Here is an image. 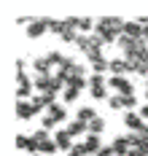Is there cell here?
I'll return each instance as SVG.
<instances>
[{
    "label": "cell",
    "instance_id": "cell-23",
    "mask_svg": "<svg viewBox=\"0 0 148 156\" xmlns=\"http://www.w3.org/2000/svg\"><path fill=\"white\" fill-rule=\"evenodd\" d=\"M102 129H105V119H92L89 121V135H102Z\"/></svg>",
    "mask_w": 148,
    "mask_h": 156
},
{
    "label": "cell",
    "instance_id": "cell-12",
    "mask_svg": "<svg viewBox=\"0 0 148 156\" xmlns=\"http://www.w3.org/2000/svg\"><path fill=\"white\" fill-rule=\"evenodd\" d=\"M83 151H86V156H97L100 151H102L100 135H86V137H83Z\"/></svg>",
    "mask_w": 148,
    "mask_h": 156
},
{
    "label": "cell",
    "instance_id": "cell-9",
    "mask_svg": "<svg viewBox=\"0 0 148 156\" xmlns=\"http://www.w3.org/2000/svg\"><path fill=\"white\" fill-rule=\"evenodd\" d=\"M16 116L22 119V121H30L33 116H38V110H35L33 100H19V102H16Z\"/></svg>",
    "mask_w": 148,
    "mask_h": 156
},
{
    "label": "cell",
    "instance_id": "cell-21",
    "mask_svg": "<svg viewBox=\"0 0 148 156\" xmlns=\"http://www.w3.org/2000/svg\"><path fill=\"white\" fill-rule=\"evenodd\" d=\"M83 89H78V86H65V92H62V100L65 102H76L78 97H81Z\"/></svg>",
    "mask_w": 148,
    "mask_h": 156
},
{
    "label": "cell",
    "instance_id": "cell-14",
    "mask_svg": "<svg viewBox=\"0 0 148 156\" xmlns=\"http://www.w3.org/2000/svg\"><path fill=\"white\" fill-rule=\"evenodd\" d=\"M143 32H146V27H143L137 19L124 24V35H127V38H135V41H140V38H143Z\"/></svg>",
    "mask_w": 148,
    "mask_h": 156
},
{
    "label": "cell",
    "instance_id": "cell-26",
    "mask_svg": "<svg viewBox=\"0 0 148 156\" xmlns=\"http://www.w3.org/2000/svg\"><path fill=\"white\" fill-rule=\"evenodd\" d=\"M51 126H57V124L51 121L49 116H43V119H41V129H51Z\"/></svg>",
    "mask_w": 148,
    "mask_h": 156
},
{
    "label": "cell",
    "instance_id": "cell-28",
    "mask_svg": "<svg viewBox=\"0 0 148 156\" xmlns=\"http://www.w3.org/2000/svg\"><path fill=\"white\" fill-rule=\"evenodd\" d=\"M24 67H27V62L24 59H16V73H24Z\"/></svg>",
    "mask_w": 148,
    "mask_h": 156
},
{
    "label": "cell",
    "instance_id": "cell-5",
    "mask_svg": "<svg viewBox=\"0 0 148 156\" xmlns=\"http://www.w3.org/2000/svg\"><path fill=\"white\" fill-rule=\"evenodd\" d=\"M108 89H113L116 94H124V97H132L135 94V83L127 76H111L108 78Z\"/></svg>",
    "mask_w": 148,
    "mask_h": 156
},
{
    "label": "cell",
    "instance_id": "cell-7",
    "mask_svg": "<svg viewBox=\"0 0 148 156\" xmlns=\"http://www.w3.org/2000/svg\"><path fill=\"white\" fill-rule=\"evenodd\" d=\"M49 16H43V19H33V22H30V27H27V38H43V35H46V32H49Z\"/></svg>",
    "mask_w": 148,
    "mask_h": 156
},
{
    "label": "cell",
    "instance_id": "cell-30",
    "mask_svg": "<svg viewBox=\"0 0 148 156\" xmlns=\"http://www.w3.org/2000/svg\"><path fill=\"white\" fill-rule=\"evenodd\" d=\"M143 41H146V43H148V30H146V32H143Z\"/></svg>",
    "mask_w": 148,
    "mask_h": 156
},
{
    "label": "cell",
    "instance_id": "cell-29",
    "mask_svg": "<svg viewBox=\"0 0 148 156\" xmlns=\"http://www.w3.org/2000/svg\"><path fill=\"white\" fill-rule=\"evenodd\" d=\"M140 116H143V119H146V121H148V102H146V105H143V108H140Z\"/></svg>",
    "mask_w": 148,
    "mask_h": 156
},
{
    "label": "cell",
    "instance_id": "cell-25",
    "mask_svg": "<svg viewBox=\"0 0 148 156\" xmlns=\"http://www.w3.org/2000/svg\"><path fill=\"white\" fill-rule=\"evenodd\" d=\"M135 105H137V97H135V94H132V97H124V110H132Z\"/></svg>",
    "mask_w": 148,
    "mask_h": 156
},
{
    "label": "cell",
    "instance_id": "cell-10",
    "mask_svg": "<svg viewBox=\"0 0 148 156\" xmlns=\"http://www.w3.org/2000/svg\"><path fill=\"white\" fill-rule=\"evenodd\" d=\"M111 148H113V154H116V156H129V148H132L129 132H127V135H118V137L111 143Z\"/></svg>",
    "mask_w": 148,
    "mask_h": 156
},
{
    "label": "cell",
    "instance_id": "cell-2",
    "mask_svg": "<svg viewBox=\"0 0 148 156\" xmlns=\"http://www.w3.org/2000/svg\"><path fill=\"white\" fill-rule=\"evenodd\" d=\"M35 89L38 94H51V97H59L65 92V83L57 76H35Z\"/></svg>",
    "mask_w": 148,
    "mask_h": 156
},
{
    "label": "cell",
    "instance_id": "cell-3",
    "mask_svg": "<svg viewBox=\"0 0 148 156\" xmlns=\"http://www.w3.org/2000/svg\"><path fill=\"white\" fill-rule=\"evenodd\" d=\"M76 46L83 51V57H92V54H100L105 43H102V38H100L97 32H89V35H81V38L76 41Z\"/></svg>",
    "mask_w": 148,
    "mask_h": 156
},
{
    "label": "cell",
    "instance_id": "cell-27",
    "mask_svg": "<svg viewBox=\"0 0 148 156\" xmlns=\"http://www.w3.org/2000/svg\"><path fill=\"white\" fill-rule=\"evenodd\" d=\"M97 156H116V154H113V148H111V145H102V151H100Z\"/></svg>",
    "mask_w": 148,
    "mask_h": 156
},
{
    "label": "cell",
    "instance_id": "cell-24",
    "mask_svg": "<svg viewBox=\"0 0 148 156\" xmlns=\"http://www.w3.org/2000/svg\"><path fill=\"white\" fill-rule=\"evenodd\" d=\"M49 32H54V35L59 38V35L65 32V22H59V19H51V22H49Z\"/></svg>",
    "mask_w": 148,
    "mask_h": 156
},
{
    "label": "cell",
    "instance_id": "cell-17",
    "mask_svg": "<svg viewBox=\"0 0 148 156\" xmlns=\"http://www.w3.org/2000/svg\"><path fill=\"white\" fill-rule=\"evenodd\" d=\"M16 148L19 151H30V156L38 154V145L33 143V135H19L16 137Z\"/></svg>",
    "mask_w": 148,
    "mask_h": 156
},
{
    "label": "cell",
    "instance_id": "cell-16",
    "mask_svg": "<svg viewBox=\"0 0 148 156\" xmlns=\"http://www.w3.org/2000/svg\"><path fill=\"white\" fill-rule=\"evenodd\" d=\"M33 70L38 73V76H54V73H51L49 57H35V59H33Z\"/></svg>",
    "mask_w": 148,
    "mask_h": 156
},
{
    "label": "cell",
    "instance_id": "cell-6",
    "mask_svg": "<svg viewBox=\"0 0 148 156\" xmlns=\"http://www.w3.org/2000/svg\"><path fill=\"white\" fill-rule=\"evenodd\" d=\"M35 81L27 73H16V100H33Z\"/></svg>",
    "mask_w": 148,
    "mask_h": 156
},
{
    "label": "cell",
    "instance_id": "cell-1",
    "mask_svg": "<svg viewBox=\"0 0 148 156\" xmlns=\"http://www.w3.org/2000/svg\"><path fill=\"white\" fill-rule=\"evenodd\" d=\"M124 19H118V16H105V19H100L97 24H94V32H97L100 38H102V43L108 46V43H116L121 35H124Z\"/></svg>",
    "mask_w": 148,
    "mask_h": 156
},
{
    "label": "cell",
    "instance_id": "cell-22",
    "mask_svg": "<svg viewBox=\"0 0 148 156\" xmlns=\"http://www.w3.org/2000/svg\"><path fill=\"white\" fill-rule=\"evenodd\" d=\"M108 108L111 110H124V94H111L108 97Z\"/></svg>",
    "mask_w": 148,
    "mask_h": 156
},
{
    "label": "cell",
    "instance_id": "cell-20",
    "mask_svg": "<svg viewBox=\"0 0 148 156\" xmlns=\"http://www.w3.org/2000/svg\"><path fill=\"white\" fill-rule=\"evenodd\" d=\"M57 151H59V148H57V143H54V137L38 145V154H41V156H54V154H57Z\"/></svg>",
    "mask_w": 148,
    "mask_h": 156
},
{
    "label": "cell",
    "instance_id": "cell-19",
    "mask_svg": "<svg viewBox=\"0 0 148 156\" xmlns=\"http://www.w3.org/2000/svg\"><path fill=\"white\" fill-rule=\"evenodd\" d=\"M76 119H78V121H83V124H89L92 119H97V110L92 108V105H81V108H78V113H76Z\"/></svg>",
    "mask_w": 148,
    "mask_h": 156
},
{
    "label": "cell",
    "instance_id": "cell-13",
    "mask_svg": "<svg viewBox=\"0 0 148 156\" xmlns=\"http://www.w3.org/2000/svg\"><path fill=\"white\" fill-rule=\"evenodd\" d=\"M46 116H49L54 124H62V121H67V110H65V105H59V102H54V105L46 110Z\"/></svg>",
    "mask_w": 148,
    "mask_h": 156
},
{
    "label": "cell",
    "instance_id": "cell-8",
    "mask_svg": "<svg viewBox=\"0 0 148 156\" xmlns=\"http://www.w3.org/2000/svg\"><path fill=\"white\" fill-rule=\"evenodd\" d=\"M124 124H127V129H129V132H140V129H143L148 121L140 116V113H135V110H127V113H124Z\"/></svg>",
    "mask_w": 148,
    "mask_h": 156
},
{
    "label": "cell",
    "instance_id": "cell-18",
    "mask_svg": "<svg viewBox=\"0 0 148 156\" xmlns=\"http://www.w3.org/2000/svg\"><path fill=\"white\" fill-rule=\"evenodd\" d=\"M127 73H129V62H127L124 57L111 59V76H127Z\"/></svg>",
    "mask_w": 148,
    "mask_h": 156
},
{
    "label": "cell",
    "instance_id": "cell-11",
    "mask_svg": "<svg viewBox=\"0 0 148 156\" xmlns=\"http://www.w3.org/2000/svg\"><path fill=\"white\" fill-rule=\"evenodd\" d=\"M54 143H57V148H59V151H65V154H70V151H73V145H76L67 129H59V132L54 135Z\"/></svg>",
    "mask_w": 148,
    "mask_h": 156
},
{
    "label": "cell",
    "instance_id": "cell-4",
    "mask_svg": "<svg viewBox=\"0 0 148 156\" xmlns=\"http://www.w3.org/2000/svg\"><path fill=\"white\" fill-rule=\"evenodd\" d=\"M89 94L94 100H108L111 97L108 94V81H105V76H97V73L89 76Z\"/></svg>",
    "mask_w": 148,
    "mask_h": 156
},
{
    "label": "cell",
    "instance_id": "cell-31",
    "mask_svg": "<svg viewBox=\"0 0 148 156\" xmlns=\"http://www.w3.org/2000/svg\"><path fill=\"white\" fill-rule=\"evenodd\" d=\"M146 94H148V78H146Z\"/></svg>",
    "mask_w": 148,
    "mask_h": 156
},
{
    "label": "cell",
    "instance_id": "cell-15",
    "mask_svg": "<svg viewBox=\"0 0 148 156\" xmlns=\"http://www.w3.org/2000/svg\"><path fill=\"white\" fill-rule=\"evenodd\" d=\"M65 129L70 132V137H86V135H89V124H83V121H78V119L70 121Z\"/></svg>",
    "mask_w": 148,
    "mask_h": 156
},
{
    "label": "cell",
    "instance_id": "cell-32",
    "mask_svg": "<svg viewBox=\"0 0 148 156\" xmlns=\"http://www.w3.org/2000/svg\"><path fill=\"white\" fill-rule=\"evenodd\" d=\"M35 156H41V154H35Z\"/></svg>",
    "mask_w": 148,
    "mask_h": 156
}]
</instances>
